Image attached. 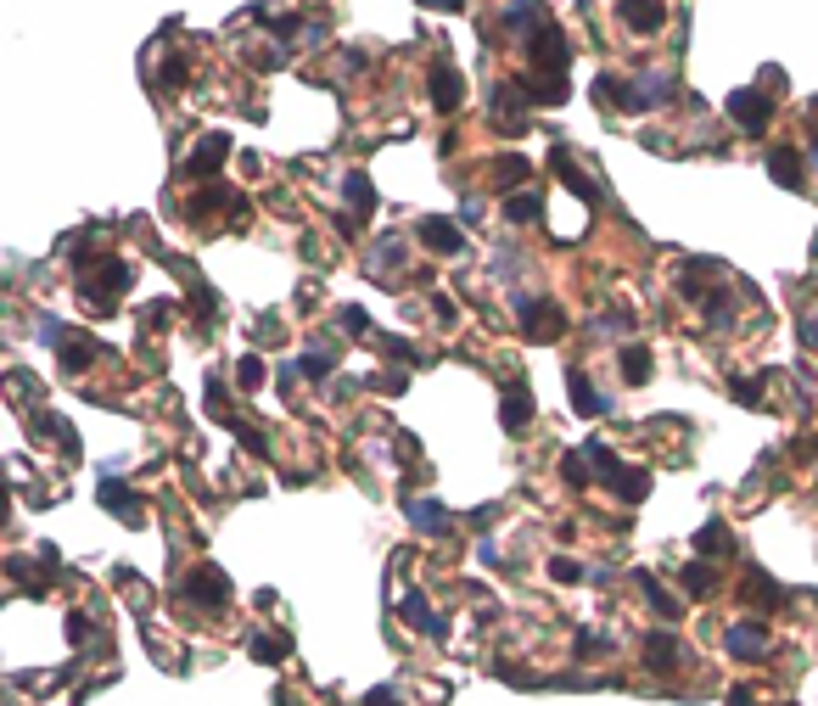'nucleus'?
<instances>
[{
  "label": "nucleus",
  "mask_w": 818,
  "mask_h": 706,
  "mask_svg": "<svg viewBox=\"0 0 818 706\" xmlns=\"http://www.w3.org/2000/svg\"><path fill=\"white\" fill-rule=\"evenodd\" d=\"M673 96H678L673 73H634V79H622V73H600V79H594V101L622 107V113H656V107H667Z\"/></svg>",
  "instance_id": "f257e3e1"
},
{
  "label": "nucleus",
  "mask_w": 818,
  "mask_h": 706,
  "mask_svg": "<svg viewBox=\"0 0 818 706\" xmlns=\"http://www.w3.org/2000/svg\"><path fill=\"white\" fill-rule=\"evenodd\" d=\"M124 286H129V264L124 258H101L96 269H85V275L73 281V297H79L85 309H96V314H113Z\"/></svg>",
  "instance_id": "f03ea898"
},
{
  "label": "nucleus",
  "mask_w": 818,
  "mask_h": 706,
  "mask_svg": "<svg viewBox=\"0 0 818 706\" xmlns=\"http://www.w3.org/2000/svg\"><path fill=\"white\" fill-rule=\"evenodd\" d=\"M510 309H516V320H522V337L527 342H555L566 331V309L555 303V297L522 292V297H510Z\"/></svg>",
  "instance_id": "7ed1b4c3"
},
{
  "label": "nucleus",
  "mask_w": 818,
  "mask_h": 706,
  "mask_svg": "<svg viewBox=\"0 0 818 706\" xmlns=\"http://www.w3.org/2000/svg\"><path fill=\"white\" fill-rule=\"evenodd\" d=\"M527 62H533V73H544V79H566L572 45H566V29H561V23H544V29L527 40Z\"/></svg>",
  "instance_id": "20e7f679"
},
{
  "label": "nucleus",
  "mask_w": 818,
  "mask_h": 706,
  "mask_svg": "<svg viewBox=\"0 0 818 706\" xmlns=\"http://www.w3.org/2000/svg\"><path fill=\"white\" fill-rule=\"evenodd\" d=\"M225 157H230V135H225V129H213V135H202V141L185 152L180 180H208L213 185V174L225 169Z\"/></svg>",
  "instance_id": "39448f33"
},
{
  "label": "nucleus",
  "mask_w": 818,
  "mask_h": 706,
  "mask_svg": "<svg viewBox=\"0 0 818 706\" xmlns=\"http://www.w3.org/2000/svg\"><path fill=\"white\" fill-rule=\"evenodd\" d=\"M729 118L746 129V135H768V124H774V96H768V90H734Z\"/></svg>",
  "instance_id": "423d86ee"
},
{
  "label": "nucleus",
  "mask_w": 818,
  "mask_h": 706,
  "mask_svg": "<svg viewBox=\"0 0 818 706\" xmlns=\"http://www.w3.org/2000/svg\"><path fill=\"white\" fill-rule=\"evenodd\" d=\"M180 600H197V606H225L230 600V578L225 572H219V566H191V572H185L180 578Z\"/></svg>",
  "instance_id": "0eeeda50"
},
{
  "label": "nucleus",
  "mask_w": 818,
  "mask_h": 706,
  "mask_svg": "<svg viewBox=\"0 0 818 706\" xmlns=\"http://www.w3.org/2000/svg\"><path fill=\"white\" fill-rule=\"evenodd\" d=\"M96 494H101V505L113 510V516H118L124 527H141V522H146V499L135 494V488H129V482L118 477V471H107V477H101Z\"/></svg>",
  "instance_id": "6e6552de"
},
{
  "label": "nucleus",
  "mask_w": 818,
  "mask_h": 706,
  "mask_svg": "<svg viewBox=\"0 0 818 706\" xmlns=\"http://www.w3.org/2000/svg\"><path fill=\"white\" fill-rule=\"evenodd\" d=\"M639 656H645V667L650 673H678V667H684V656H690V650H684V639L673 634V628H656V634H645V645H639Z\"/></svg>",
  "instance_id": "1a4fd4ad"
},
{
  "label": "nucleus",
  "mask_w": 818,
  "mask_h": 706,
  "mask_svg": "<svg viewBox=\"0 0 818 706\" xmlns=\"http://www.w3.org/2000/svg\"><path fill=\"white\" fill-rule=\"evenodd\" d=\"M101 353H107V342H96L90 331H62V342H57V359H62L68 376H85Z\"/></svg>",
  "instance_id": "9d476101"
},
{
  "label": "nucleus",
  "mask_w": 818,
  "mask_h": 706,
  "mask_svg": "<svg viewBox=\"0 0 818 706\" xmlns=\"http://www.w3.org/2000/svg\"><path fill=\"white\" fill-rule=\"evenodd\" d=\"M488 113H494V129H505V135H522L533 118H527V96L522 85H499L494 101H488Z\"/></svg>",
  "instance_id": "9b49d317"
},
{
  "label": "nucleus",
  "mask_w": 818,
  "mask_h": 706,
  "mask_svg": "<svg viewBox=\"0 0 818 706\" xmlns=\"http://www.w3.org/2000/svg\"><path fill=\"white\" fill-rule=\"evenodd\" d=\"M213 208H230V213H236V225H247V197H236L230 185H208V191H197V197L185 202V219H208Z\"/></svg>",
  "instance_id": "f8f14e48"
},
{
  "label": "nucleus",
  "mask_w": 818,
  "mask_h": 706,
  "mask_svg": "<svg viewBox=\"0 0 818 706\" xmlns=\"http://www.w3.org/2000/svg\"><path fill=\"white\" fill-rule=\"evenodd\" d=\"M426 90H432V107H438V113H460V101H466V73H454L449 62H438L432 79H426Z\"/></svg>",
  "instance_id": "ddd939ff"
},
{
  "label": "nucleus",
  "mask_w": 818,
  "mask_h": 706,
  "mask_svg": "<svg viewBox=\"0 0 818 706\" xmlns=\"http://www.w3.org/2000/svg\"><path fill=\"white\" fill-rule=\"evenodd\" d=\"M723 650L740 656V662H762L768 656V628L762 622H734L729 634H723Z\"/></svg>",
  "instance_id": "4468645a"
},
{
  "label": "nucleus",
  "mask_w": 818,
  "mask_h": 706,
  "mask_svg": "<svg viewBox=\"0 0 818 706\" xmlns=\"http://www.w3.org/2000/svg\"><path fill=\"white\" fill-rule=\"evenodd\" d=\"M415 236H421V247H432V253H443V258L466 253V236H460V225H454V219H421V225H415Z\"/></svg>",
  "instance_id": "2eb2a0df"
},
{
  "label": "nucleus",
  "mask_w": 818,
  "mask_h": 706,
  "mask_svg": "<svg viewBox=\"0 0 818 706\" xmlns=\"http://www.w3.org/2000/svg\"><path fill=\"white\" fill-rule=\"evenodd\" d=\"M566 387H572V410H578L583 421H600V415H611V398H606V393H594V382L583 376L578 365L566 370Z\"/></svg>",
  "instance_id": "dca6fc26"
},
{
  "label": "nucleus",
  "mask_w": 818,
  "mask_h": 706,
  "mask_svg": "<svg viewBox=\"0 0 818 706\" xmlns=\"http://www.w3.org/2000/svg\"><path fill=\"white\" fill-rule=\"evenodd\" d=\"M398 617H404L409 628H421L426 639H449V622H443L438 611L426 606V594H404V606H398Z\"/></svg>",
  "instance_id": "f3484780"
},
{
  "label": "nucleus",
  "mask_w": 818,
  "mask_h": 706,
  "mask_svg": "<svg viewBox=\"0 0 818 706\" xmlns=\"http://www.w3.org/2000/svg\"><path fill=\"white\" fill-rule=\"evenodd\" d=\"M768 180L785 185V191H802V185H807L802 152H790V146H774V152H768Z\"/></svg>",
  "instance_id": "a211bd4d"
},
{
  "label": "nucleus",
  "mask_w": 818,
  "mask_h": 706,
  "mask_svg": "<svg viewBox=\"0 0 818 706\" xmlns=\"http://www.w3.org/2000/svg\"><path fill=\"white\" fill-rule=\"evenodd\" d=\"M34 438H40V443H57L62 454H79V432H73V421H68V415L40 410V415H34Z\"/></svg>",
  "instance_id": "6ab92c4d"
},
{
  "label": "nucleus",
  "mask_w": 818,
  "mask_h": 706,
  "mask_svg": "<svg viewBox=\"0 0 818 706\" xmlns=\"http://www.w3.org/2000/svg\"><path fill=\"white\" fill-rule=\"evenodd\" d=\"M740 600H751V606H785V600H790V594L785 589H779V583L774 578H768V572H762V566H746V583H740Z\"/></svg>",
  "instance_id": "aec40b11"
},
{
  "label": "nucleus",
  "mask_w": 818,
  "mask_h": 706,
  "mask_svg": "<svg viewBox=\"0 0 818 706\" xmlns=\"http://www.w3.org/2000/svg\"><path fill=\"white\" fill-rule=\"evenodd\" d=\"M606 488L622 499V505H639V499L650 494V471H645V466H617V471H611V482H606Z\"/></svg>",
  "instance_id": "412c9836"
},
{
  "label": "nucleus",
  "mask_w": 818,
  "mask_h": 706,
  "mask_svg": "<svg viewBox=\"0 0 818 706\" xmlns=\"http://www.w3.org/2000/svg\"><path fill=\"white\" fill-rule=\"evenodd\" d=\"M695 555H701V561H712V555L734 561V555H740V544H734V533H729L723 522H706L701 533H695Z\"/></svg>",
  "instance_id": "4be33fe9"
},
{
  "label": "nucleus",
  "mask_w": 818,
  "mask_h": 706,
  "mask_svg": "<svg viewBox=\"0 0 818 706\" xmlns=\"http://www.w3.org/2000/svg\"><path fill=\"white\" fill-rule=\"evenodd\" d=\"M342 197H348L353 219L376 213V185H370V174H365V169H348V174H342Z\"/></svg>",
  "instance_id": "5701e85b"
},
{
  "label": "nucleus",
  "mask_w": 818,
  "mask_h": 706,
  "mask_svg": "<svg viewBox=\"0 0 818 706\" xmlns=\"http://www.w3.org/2000/svg\"><path fill=\"white\" fill-rule=\"evenodd\" d=\"M499 421H505V432H527V421H533V393H527L522 382L499 398Z\"/></svg>",
  "instance_id": "b1692460"
},
{
  "label": "nucleus",
  "mask_w": 818,
  "mask_h": 706,
  "mask_svg": "<svg viewBox=\"0 0 818 706\" xmlns=\"http://www.w3.org/2000/svg\"><path fill=\"white\" fill-rule=\"evenodd\" d=\"M617 365H622V382H628V387H645L650 370H656V359H650L645 342H628V348L617 353Z\"/></svg>",
  "instance_id": "393cba45"
},
{
  "label": "nucleus",
  "mask_w": 818,
  "mask_h": 706,
  "mask_svg": "<svg viewBox=\"0 0 818 706\" xmlns=\"http://www.w3.org/2000/svg\"><path fill=\"white\" fill-rule=\"evenodd\" d=\"M409 522L421 527L426 538H443L449 533V510H443L438 499H409Z\"/></svg>",
  "instance_id": "a878e982"
},
{
  "label": "nucleus",
  "mask_w": 818,
  "mask_h": 706,
  "mask_svg": "<svg viewBox=\"0 0 818 706\" xmlns=\"http://www.w3.org/2000/svg\"><path fill=\"white\" fill-rule=\"evenodd\" d=\"M555 174H561V180L572 185V191H578L583 202H600V197H606V185H600V180H589V174H583V169H578V163H572L566 152H555Z\"/></svg>",
  "instance_id": "bb28decb"
},
{
  "label": "nucleus",
  "mask_w": 818,
  "mask_h": 706,
  "mask_svg": "<svg viewBox=\"0 0 818 706\" xmlns=\"http://www.w3.org/2000/svg\"><path fill=\"white\" fill-rule=\"evenodd\" d=\"M527 180H533V163H527L522 152H510V157H494V185H499V191H522Z\"/></svg>",
  "instance_id": "cd10ccee"
},
{
  "label": "nucleus",
  "mask_w": 818,
  "mask_h": 706,
  "mask_svg": "<svg viewBox=\"0 0 818 706\" xmlns=\"http://www.w3.org/2000/svg\"><path fill=\"white\" fill-rule=\"evenodd\" d=\"M634 583H639V594H645L650 606H656V617H662V622H678V617H684V611H678V600H673V594H667V589H662V583H656V578H650L645 566H639V572H634Z\"/></svg>",
  "instance_id": "c85d7f7f"
},
{
  "label": "nucleus",
  "mask_w": 818,
  "mask_h": 706,
  "mask_svg": "<svg viewBox=\"0 0 818 706\" xmlns=\"http://www.w3.org/2000/svg\"><path fill=\"white\" fill-rule=\"evenodd\" d=\"M516 85H522V96H527V101H544V107H561V101H566V79H544V73H522Z\"/></svg>",
  "instance_id": "c756f323"
},
{
  "label": "nucleus",
  "mask_w": 818,
  "mask_h": 706,
  "mask_svg": "<svg viewBox=\"0 0 818 706\" xmlns=\"http://www.w3.org/2000/svg\"><path fill=\"white\" fill-rule=\"evenodd\" d=\"M617 17H622V23H634L639 34H656V29L667 23V6H656V0H650V6H639V0H622Z\"/></svg>",
  "instance_id": "7c9ffc66"
},
{
  "label": "nucleus",
  "mask_w": 818,
  "mask_h": 706,
  "mask_svg": "<svg viewBox=\"0 0 818 706\" xmlns=\"http://www.w3.org/2000/svg\"><path fill=\"white\" fill-rule=\"evenodd\" d=\"M544 23H550V12H544V6H510V12H505V29L516 34L522 45L533 40V34L544 29Z\"/></svg>",
  "instance_id": "2f4dec72"
},
{
  "label": "nucleus",
  "mask_w": 818,
  "mask_h": 706,
  "mask_svg": "<svg viewBox=\"0 0 818 706\" xmlns=\"http://www.w3.org/2000/svg\"><path fill=\"white\" fill-rule=\"evenodd\" d=\"M370 348H381L387 359H398V365H432V353L409 348L404 337H393V331H376V337H370Z\"/></svg>",
  "instance_id": "473e14b6"
},
{
  "label": "nucleus",
  "mask_w": 818,
  "mask_h": 706,
  "mask_svg": "<svg viewBox=\"0 0 818 706\" xmlns=\"http://www.w3.org/2000/svg\"><path fill=\"white\" fill-rule=\"evenodd\" d=\"M678 583H684V589H690L695 600H706V594L718 589V578H712V566H706L701 555H695V561H684V566H678Z\"/></svg>",
  "instance_id": "72a5a7b5"
},
{
  "label": "nucleus",
  "mask_w": 818,
  "mask_h": 706,
  "mask_svg": "<svg viewBox=\"0 0 818 706\" xmlns=\"http://www.w3.org/2000/svg\"><path fill=\"white\" fill-rule=\"evenodd\" d=\"M538 213H544L538 191H516V197H505V219H510V225H533Z\"/></svg>",
  "instance_id": "f704fd0d"
},
{
  "label": "nucleus",
  "mask_w": 818,
  "mask_h": 706,
  "mask_svg": "<svg viewBox=\"0 0 818 706\" xmlns=\"http://www.w3.org/2000/svg\"><path fill=\"white\" fill-rule=\"evenodd\" d=\"M247 650H253L258 662L264 667H275V662H286V656H292V639H275V634H253L247 639Z\"/></svg>",
  "instance_id": "c9c22d12"
},
{
  "label": "nucleus",
  "mask_w": 818,
  "mask_h": 706,
  "mask_svg": "<svg viewBox=\"0 0 818 706\" xmlns=\"http://www.w3.org/2000/svg\"><path fill=\"white\" fill-rule=\"evenodd\" d=\"M701 314H706V325H712V331H729V325H734L729 292H706V297H701Z\"/></svg>",
  "instance_id": "e433bc0d"
},
{
  "label": "nucleus",
  "mask_w": 818,
  "mask_h": 706,
  "mask_svg": "<svg viewBox=\"0 0 818 706\" xmlns=\"http://www.w3.org/2000/svg\"><path fill=\"white\" fill-rule=\"evenodd\" d=\"M561 477L572 482V488H589V482H594V460H589V449H572V454H566V460H561Z\"/></svg>",
  "instance_id": "4c0bfd02"
},
{
  "label": "nucleus",
  "mask_w": 818,
  "mask_h": 706,
  "mask_svg": "<svg viewBox=\"0 0 818 706\" xmlns=\"http://www.w3.org/2000/svg\"><path fill=\"white\" fill-rule=\"evenodd\" d=\"M264 376H269V370H264V359H258V353H241V359H236V387H241V393H258V387H264Z\"/></svg>",
  "instance_id": "58836bf2"
},
{
  "label": "nucleus",
  "mask_w": 818,
  "mask_h": 706,
  "mask_svg": "<svg viewBox=\"0 0 818 706\" xmlns=\"http://www.w3.org/2000/svg\"><path fill=\"white\" fill-rule=\"evenodd\" d=\"M297 370H303V376H309V382H325V376H331V370H337V348H331V353H325V348L303 353V359H297Z\"/></svg>",
  "instance_id": "ea45409f"
},
{
  "label": "nucleus",
  "mask_w": 818,
  "mask_h": 706,
  "mask_svg": "<svg viewBox=\"0 0 818 706\" xmlns=\"http://www.w3.org/2000/svg\"><path fill=\"white\" fill-rule=\"evenodd\" d=\"M606 650H611L606 628H578V662H594V656H606Z\"/></svg>",
  "instance_id": "a19ab883"
},
{
  "label": "nucleus",
  "mask_w": 818,
  "mask_h": 706,
  "mask_svg": "<svg viewBox=\"0 0 818 706\" xmlns=\"http://www.w3.org/2000/svg\"><path fill=\"white\" fill-rule=\"evenodd\" d=\"M550 578L555 583H589V572H583V561H572V555H555V561H550Z\"/></svg>",
  "instance_id": "79ce46f5"
},
{
  "label": "nucleus",
  "mask_w": 818,
  "mask_h": 706,
  "mask_svg": "<svg viewBox=\"0 0 818 706\" xmlns=\"http://www.w3.org/2000/svg\"><path fill=\"white\" fill-rule=\"evenodd\" d=\"M404 264V241L398 236H381V253H376V269L381 275H393V269Z\"/></svg>",
  "instance_id": "37998d69"
},
{
  "label": "nucleus",
  "mask_w": 818,
  "mask_h": 706,
  "mask_svg": "<svg viewBox=\"0 0 818 706\" xmlns=\"http://www.w3.org/2000/svg\"><path fill=\"white\" fill-rule=\"evenodd\" d=\"M185 79H191V62H185V57H174V62H163V68H157V85H169V90H180Z\"/></svg>",
  "instance_id": "c03bdc74"
},
{
  "label": "nucleus",
  "mask_w": 818,
  "mask_h": 706,
  "mask_svg": "<svg viewBox=\"0 0 818 706\" xmlns=\"http://www.w3.org/2000/svg\"><path fill=\"white\" fill-rule=\"evenodd\" d=\"M757 387H762V382H751V376H734V382H729V393L740 398L746 410H762V393H757Z\"/></svg>",
  "instance_id": "a18cd8bd"
},
{
  "label": "nucleus",
  "mask_w": 818,
  "mask_h": 706,
  "mask_svg": "<svg viewBox=\"0 0 818 706\" xmlns=\"http://www.w3.org/2000/svg\"><path fill=\"white\" fill-rule=\"evenodd\" d=\"M404 382H409L404 370H381V376H370V382H365V387H376V393H387V398H398V393H404Z\"/></svg>",
  "instance_id": "49530a36"
},
{
  "label": "nucleus",
  "mask_w": 818,
  "mask_h": 706,
  "mask_svg": "<svg viewBox=\"0 0 818 706\" xmlns=\"http://www.w3.org/2000/svg\"><path fill=\"white\" fill-rule=\"evenodd\" d=\"M337 320H342V331H348V337H365V331H370V314L359 309V303H348V309H342Z\"/></svg>",
  "instance_id": "de8ad7c7"
},
{
  "label": "nucleus",
  "mask_w": 818,
  "mask_h": 706,
  "mask_svg": "<svg viewBox=\"0 0 818 706\" xmlns=\"http://www.w3.org/2000/svg\"><path fill=\"white\" fill-rule=\"evenodd\" d=\"M12 393H17V398H29V404H40V393H45V387L34 382L29 370H12Z\"/></svg>",
  "instance_id": "09e8293b"
},
{
  "label": "nucleus",
  "mask_w": 818,
  "mask_h": 706,
  "mask_svg": "<svg viewBox=\"0 0 818 706\" xmlns=\"http://www.w3.org/2000/svg\"><path fill=\"white\" fill-rule=\"evenodd\" d=\"M208 415H219V421H230V393L219 382H208Z\"/></svg>",
  "instance_id": "8fccbe9b"
},
{
  "label": "nucleus",
  "mask_w": 818,
  "mask_h": 706,
  "mask_svg": "<svg viewBox=\"0 0 818 706\" xmlns=\"http://www.w3.org/2000/svg\"><path fill=\"white\" fill-rule=\"evenodd\" d=\"M213 309H219V303H213V292H208V286H202V292H191V314H197L202 325L213 320Z\"/></svg>",
  "instance_id": "3c124183"
},
{
  "label": "nucleus",
  "mask_w": 818,
  "mask_h": 706,
  "mask_svg": "<svg viewBox=\"0 0 818 706\" xmlns=\"http://www.w3.org/2000/svg\"><path fill=\"white\" fill-rule=\"evenodd\" d=\"M236 438L247 443V449H253V454H269V438H264V432H258V426H241V421H236Z\"/></svg>",
  "instance_id": "603ef678"
},
{
  "label": "nucleus",
  "mask_w": 818,
  "mask_h": 706,
  "mask_svg": "<svg viewBox=\"0 0 818 706\" xmlns=\"http://www.w3.org/2000/svg\"><path fill=\"white\" fill-rule=\"evenodd\" d=\"M297 23H303V17H297V12H286V17H275V29H269V34H275V40H292V34H297Z\"/></svg>",
  "instance_id": "864d4df0"
},
{
  "label": "nucleus",
  "mask_w": 818,
  "mask_h": 706,
  "mask_svg": "<svg viewBox=\"0 0 818 706\" xmlns=\"http://www.w3.org/2000/svg\"><path fill=\"white\" fill-rule=\"evenodd\" d=\"M802 342L818 353V309H807V314H802Z\"/></svg>",
  "instance_id": "5fc2aeb1"
},
{
  "label": "nucleus",
  "mask_w": 818,
  "mask_h": 706,
  "mask_svg": "<svg viewBox=\"0 0 818 706\" xmlns=\"http://www.w3.org/2000/svg\"><path fill=\"white\" fill-rule=\"evenodd\" d=\"M365 706H404V701H398V690H387V684H381V690L365 695Z\"/></svg>",
  "instance_id": "6e6d98bb"
},
{
  "label": "nucleus",
  "mask_w": 818,
  "mask_h": 706,
  "mask_svg": "<svg viewBox=\"0 0 818 706\" xmlns=\"http://www.w3.org/2000/svg\"><path fill=\"white\" fill-rule=\"evenodd\" d=\"M432 314H438V320H443V325H454V303H449V297H443V292H438V297H432Z\"/></svg>",
  "instance_id": "4d7b16f0"
},
{
  "label": "nucleus",
  "mask_w": 818,
  "mask_h": 706,
  "mask_svg": "<svg viewBox=\"0 0 818 706\" xmlns=\"http://www.w3.org/2000/svg\"><path fill=\"white\" fill-rule=\"evenodd\" d=\"M723 701H729V706H757V695H751L746 684H740V690H729V695H723Z\"/></svg>",
  "instance_id": "13d9d810"
},
{
  "label": "nucleus",
  "mask_w": 818,
  "mask_h": 706,
  "mask_svg": "<svg viewBox=\"0 0 818 706\" xmlns=\"http://www.w3.org/2000/svg\"><path fill=\"white\" fill-rule=\"evenodd\" d=\"M68 634L79 639V645H85V639H90V622H85V617H68Z\"/></svg>",
  "instance_id": "bf43d9fd"
},
{
  "label": "nucleus",
  "mask_w": 818,
  "mask_h": 706,
  "mask_svg": "<svg viewBox=\"0 0 818 706\" xmlns=\"http://www.w3.org/2000/svg\"><path fill=\"white\" fill-rule=\"evenodd\" d=\"M807 163H813V169H818V146H813V152H807Z\"/></svg>",
  "instance_id": "052dcab7"
},
{
  "label": "nucleus",
  "mask_w": 818,
  "mask_h": 706,
  "mask_svg": "<svg viewBox=\"0 0 818 706\" xmlns=\"http://www.w3.org/2000/svg\"><path fill=\"white\" fill-rule=\"evenodd\" d=\"M813 124H818V101H813Z\"/></svg>",
  "instance_id": "680f3d73"
},
{
  "label": "nucleus",
  "mask_w": 818,
  "mask_h": 706,
  "mask_svg": "<svg viewBox=\"0 0 818 706\" xmlns=\"http://www.w3.org/2000/svg\"><path fill=\"white\" fill-rule=\"evenodd\" d=\"M779 706H796V701H779Z\"/></svg>",
  "instance_id": "e2e57ef3"
}]
</instances>
